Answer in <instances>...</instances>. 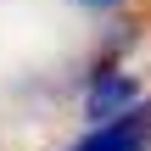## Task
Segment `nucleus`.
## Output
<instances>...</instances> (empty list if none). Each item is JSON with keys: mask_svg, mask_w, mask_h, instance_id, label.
Segmentation results:
<instances>
[{"mask_svg": "<svg viewBox=\"0 0 151 151\" xmlns=\"http://www.w3.org/2000/svg\"><path fill=\"white\" fill-rule=\"evenodd\" d=\"M78 6H90V11H112L118 0H78Z\"/></svg>", "mask_w": 151, "mask_h": 151, "instance_id": "2", "label": "nucleus"}, {"mask_svg": "<svg viewBox=\"0 0 151 151\" xmlns=\"http://www.w3.org/2000/svg\"><path fill=\"white\" fill-rule=\"evenodd\" d=\"M67 151H151V101L129 106L123 118L95 123L84 140H73Z\"/></svg>", "mask_w": 151, "mask_h": 151, "instance_id": "1", "label": "nucleus"}]
</instances>
